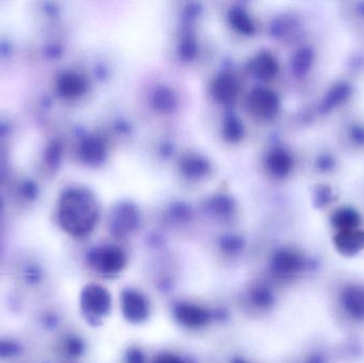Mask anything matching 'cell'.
<instances>
[{"label":"cell","mask_w":364,"mask_h":363,"mask_svg":"<svg viewBox=\"0 0 364 363\" xmlns=\"http://www.w3.org/2000/svg\"><path fill=\"white\" fill-rule=\"evenodd\" d=\"M306 266V261L301 255L292 251H281L273 259V270L281 276H290L301 272Z\"/></svg>","instance_id":"cell-7"},{"label":"cell","mask_w":364,"mask_h":363,"mask_svg":"<svg viewBox=\"0 0 364 363\" xmlns=\"http://www.w3.org/2000/svg\"><path fill=\"white\" fill-rule=\"evenodd\" d=\"M154 363H183L181 359L171 354H164L158 357Z\"/></svg>","instance_id":"cell-31"},{"label":"cell","mask_w":364,"mask_h":363,"mask_svg":"<svg viewBox=\"0 0 364 363\" xmlns=\"http://www.w3.org/2000/svg\"><path fill=\"white\" fill-rule=\"evenodd\" d=\"M82 349H83V345L78 337H70L64 340L63 351L68 356H79L82 353Z\"/></svg>","instance_id":"cell-26"},{"label":"cell","mask_w":364,"mask_h":363,"mask_svg":"<svg viewBox=\"0 0 364 363\" xmlns=\"http://www.w3.org/2000/svg\"><path fill=\"white\" fill-rule=\"evenodd\" d=\"M152 104H154V108L160 110V111H170L175 106V95H174L173 92L170 91L166 88H160L154 93Z\"/></svg>","instance_id":"cell-22"},{"label":"cell","mask_w":364,"mask_h":363,"mask_svg":"<svg viewBox=\"0 0 364 363\" xmlns=\"http://www.w3.org/2000/svg\"><path fill=\"white\" fill-rule=\"evenodd\" d=\"M254 303L257 304V305L265 307V306H269L270 304H272L273 296L267 290L259 289L254 292Z\"/></svg>","instance_id":"cell-29"},{"label":"cell","mask_w":364,"mask_h":363,"mask_svg":"<svg viewBox=\"0 0 364 363\" xmlns=\"http://www.w3.org/2000/svg\"><path fill=\"white\" fill-rule=\"evenodd\" d=\"M316 168L321 170V172H330L336 168V160L332 155H321L316 160Z\"/></svg>","instance_id":"cell-28"},{"label":"cell","mask_w":364,"mask_h":363,"mask_svg":"<svg viewBox=\"0 0 364 363\" xmlns=\"http://www.w3.org/2000/svg\"><path fill=\"white\" fill-rule=\"evenodd\" d=\"M234 363H246V362H244V361H242V360H236V361H234Z\"/></svg>","instance_id":"cell-34"},{"label":"cell","mask_w":364,"mask_h":363,"mask_svg":"<svg viewBox=\"0 0 364 363\" xmlns=\"http://www.w3.org/2000/svg\"><path fill=\"white\" fill-rule=\"evenodd\" d=\"M92 268L105 274H115L124 268L126 257L121 249L115 246H105L96 249L89 256Z\"/></svg>","instance_id":"cell-3"},{"label":"cell","mask_w":364,"mask_h":363,"mask_svg":"<svg viewBox=\"0 0 364 363\" xmlns=\"http://www.w3.org/2000/svg\"><path fill=\"white\" fill-rule=\"evenodd\" d=\"M211 209L215 212L217 215H230L234 209V203L232 199L225 196H220V197H215L210 203Z\"/></svg>","instance_id":"cell-25"},{"label":"cell","mask_w":364,"mask_h":363,"mask_svg":"<svg viewBox=\"0 0 364 363\" xmlns=\"http://www.w3.org/2000/svg\"><path fill=\"white\" fill-rule=\"evenodd\" d=\"M248 105H250V111L256 117H262V119H272L279 111L281 100L275 92L258 88L250 94Z\"/></svg>","instance_id":"cell-4"},{"label":"cell","mask_w":364,"mask_h":363,"mask_svg":"<svg viewBox=\"0 0 364 363\" xmlns=\"http://www.w3.org/2000/svg\"><path fill=\"white\" fill-rule=\"evenodd\" d=\"M342 304L348 315L356 320H364V288L350 286L342 293Z\"/></svg>","instance_id":"cell-9"},{"label":"cell","mask_w":364,"mask_h":363,"mask_svg":"<svg viewBox=\"0 0 364 363\" xmlns=\"http://www.w3.org/2000/svg\"><path fill=\"white\" fill-rule=\"evenodd\" d=\"M99 219L95 199L88 192L74 190L66 194L61 205L62 227L74 237L89 235Z\"/></svg>","instance_id":"cell-1"},{"label":"cell","mask_w":364,"mask_h":363,"mask_svg":"<svg viewBox=\"0 0 364 363\" xmlns=\"http://www.w3.org/2000/svg\"><path fill=\"white\" fill-rule=\"evenodd\" d=\"M176 319L183 326L197 328L208 322L209 315L205 310L197 306L181 304L175 310Z\"/></svg>","instance_id":"cell-10"},{"label":"cell","mask_w":364,"mask_h":363,"mask_svg":"<svg viewBox=\"0 0 364 363\" xmlns=\"http://www.w3.org/2000/svg\"><path fill=\"white\" fill-rule=\"evenodd\" d=\"M330 222L332 226L338 229V231L350 230V229L359 228L361 217L354 208L343 207L334 211Z\"/></svg>","instance_id":"cell-14"},{"label":"cell","mask_w":364,"mask_h":363,"mask_svg":"<svg viewBox=\"0 0 364 363\" xmlns=\"http://www.w3.org/2000/svg\"><path fill=\"white\" fill-rule=\"evenodd\" d=\"M121 308L125 317L129 321L139 323L148 317V300L139 292H124L121 296Z\"/></svg>","instance_id":"cell-6"},{"label":"cell","mask_w":364,"mask_h":363,"mask_svg":"<svg viewBox=\"0 0 364 363\" xmlns=\"http://www.w3.org/2000/svg\"><path fill=\"white\" fill-rule=\"evenodd\" d=\"M196 43L192 37H185L180 43L179 52L181 58L190 60L196 54Z\"/></svg>","instance_id":"cell-27"},{"label":"cell","mask_w":364,"mask_h":363,"mask_svg":"<svg viewBox=\"0 0 364 363\" xmlns=\"http://www.w3.org/2000/svg\"><path fill=\"white\" fill-rule=\"evenodd\" d=\"M138 221L139 215L136 208L125 204L117 208L113 215V229L115 233L124 235L136 228Z\"/></svg>","instance_id":"cell-11"},{"label":"cell","mask_w":364,"mask_h":363,"mask_svg":"<svg viewBox=\"0 0 364 363\" xmlns=\"http://www.w3.org/2000/svg\"><path fill=\"white\" fill-rule=\"evenodd\" d=\"M252 70L256 76L262 79L272 78L277 74V59L271 52H262L252 62Z\"/></svg>","instance_id":"cell-15"},{"label":"cell","mask_w":364,"mask_h":363,"mask_svg":"<svg viewBox=\"0 0 364 363\" xmlns=\"http://www.w3.org/2000/svg\"><path fill=\"white\" fill-rule=\"evenodd\" d=\"M229 21L239 32L244 33V35H252L254 31L252 19L248 17L247 13L243 10H232L230 14H229Z\"/></svg>","instance_id":"cell-20"},{"label":"cell","mask_w":364,"mask_h":363,"mask_svg":"<svg viewBox=\"0 0 364 363\" xmlns=\"http://www.w3.org/2000/svg\"><path fill=\"white\" fill-rule=\"evenodd\" d=\"M267 168L277 177H285L292 170V156L285 149H274L267 157Z\"/></svg>","instance_id":"cell-13"},{"label":"cell","mask_w":364,"mask_h":363,"mask_svg":"<svg viewBox=\"0 0 364 363\" xmlns=\"http://www.w3.org/2000/svg\"><path fill=\"white\" fill-rule=\"evenodd\" d=\"M25 345L19 337L13 335H0V361H11L19 359L25 353Z\"/></svg>","instance_id":"cell-16"},{"label":"cell","mask_w":364,"mask_h":363,"mask_svg":"<svg viewBox=\"0 0 364 363\" xmlns=\"http://www.w3.org/2000/svg\"><path fill=\"white\" fill-rule=\"evenodd\" d=\"M224 133L228 140H239L243 135L242 124L234 117H228L225 121Z\"/></svg>","instance_id":"cell-24"},{"label":"cell","mask_w":364,"mask_h":363,"mask_svg":"<svg viewBox=\"0 0 364 363\" xmlns=\"http://www.w3.org/2000/svg\"><path fill=\"white\" fill-rule=\"evenodd\" d=\"M350 137L356 144L364 145V126L356 124L350 128Z\"/></svg>","instance_id":"cell-30"},{"label":"cell","mask_w":364,"mask_h":363,"mask_svg":"<svg viewBox=\"0 0 364 363\" xmlns=\"http://www.w3.org/2000/svg\"><path fill=\"white\" fill-rule=\"evenodd\" d=\"M353 94V88L347 82H338L328 90L322 104L320 111L322 113H330L338 106L343 105Z\"/></svg>","instance_id":"cell-8"},{"label":"cell","mask_w":364,"mask_h":363,"mask_svg":"<svg viewBox=\"0 0 364 363\" xmlns=\"http://www.w3.org/2000/svg\"><path fill=\"white\" fill-rule=\"evenodd\" d=\"M358 13L362 17H364V3H360L357 7Z\"/></svg>","instance_id":"cell-33"},{"label":"cell","mask_w":364,"mask_h":363,"mask_svg":"<svg viewBox=\"0 0 364 363\" xmlns=\"http://www.w3.org/2000/svg\"><path fill=\"white\" fill-rule=\"evenodd\" d=\"M80 306L88 319L99 320L110 311V294L99 284H88L80 295Z\"/></svg>","instance_id":"cell-2"},{"label":"cell","mask_w":364,"mask_h":363,"mask_svg":"<svg viewBox=\"0 0 364 363\" xmlns=\"http://www.w3.org/2000/svg\"><path fill=\"white\" fill-rule=\"evenodd\" d=\"M19 278L27 286H39L45 278V270L40 264H23L19 268Z\"/></svg>","instance_id":"cell-18"},{"label":"cell","mask_w":364,"mask_h":363,"mask_svg":"<svg viewBox=\"0 0 364 363\" xmlns=\"http://www.w3.org/2000/svg\"><path fill=\"white\" fill-rule=\"evenodd\" d=\"M336 198L334 190L328 184H320L315 186L313 190V205L314 207L322 209L327 207Z\"/></svg>","instance_id":"cell-21"},{"label":"cell","mask_w":364,"mask_h":363,"mask_svg":"<svg viewBox=\"0 0 364 363\" xmlns=\"http://www.w3.org/2000/svg\"><path fill=\"white\" fill-rule=\"evenodd\" d=\"M181 168L188 177L199 178L208 173L209 164L199 157H189L182 161Z\"/></svg>","instance_id":"cell-19"},{"label":"cell","mask_w":364,"mask_h":363,"mask_svg":"<svg viewBox=\"0 0 364 363\" xmlns=\"http://www.w3.org/2000/svg\"><path fill=\"white\" fill-rule=\"evenodd\" d=\"M238 89V84L232 75L221 74L213 82V95L221 103H230L236 97Z\"/></svg>","instance_id":"cell-12"},{"label":"cell","mask_w":364,"mask_h":363,"mask_svg":"<svg viewBox=\"0 0 364 363\" xmlns=\"http://www.w3.org/2000/svg\"><path fill=\"white\" fill-rule=\"evenodd\" d=\"M334 244L343 256H356L364 249V230L356 228L338 231L334 237Z\"/></svg>","instance_id":"cell-5"},{"label":"cell","mask_w":364,"mask_h":363,"mask_svg":"<svg viewBox=\"0 0 364 363\" xmlns=\"http://www.w3.org/2000/svg\"><path fill=\"white\" fill-rule=\"evenodd\" d=\"M314 61V52L310 47H303L299 48L291 61L293 72L295 76H305L310 70Z\"/></svg>","instance_id":"cell-17"},{"label":"cell","mask_w":364,"mask_h":363,"mask_svg":"<svg viewBox=\"0 0 364 363\" xmlns=\"http://www.w3.org/2000/svg\"><path fill=\"white\" fill-rule=\"evenodd\" d=\"M105 148L101 141L92 139L84 144V156L90 162L97 164L105 158Z\"/></svg>","instance_id":"cell-23"},{"label":"cell","mask_w":364,"mask_h":363,"mask_svg":"<svg viewBox=\"0 0 364 363\" xmlns=\"http://www.w3.org/2000/svg\"><path fill=\"white\" fill-rule=\"evenodd\" d=\"M129 362L130 363H144V358L140 352H131L129 355Z\"/></svg>","instance_id":"cell-32"}]
</instances>
